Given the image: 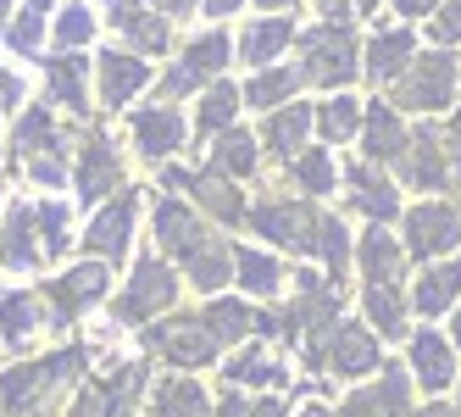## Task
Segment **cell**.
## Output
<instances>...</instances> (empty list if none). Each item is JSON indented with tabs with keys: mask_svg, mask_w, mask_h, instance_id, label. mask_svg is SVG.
<instances>
[{
	"mask_svg": "<svg viewBox=\"0 0 461 417\" xmlns=\"http://www.w3.org/2000/svg\"><path fill=\"white\" fill-rule=\"evenodd\" d=\"M378 401H384V412H389V417H406V378H384Z\"/></svg>",
	"mask_w": 461,
	"mask_h": 417,
	"instance_id": "cell-44",
	"label": "cell"
},
{
	"mask_svg": "<svg viewBox=\"0 0 461 417\" xmlns=\"http://www.w3.org/2000/svg\"><path fill=\"white\" fill-rule=\"evenodd\" d=\"M50 89H56V101H61V106L84 112V61H73V56L50 61Z\"/></svg>",
	"mask_w": 461,
	"mask_h": 417,
	"instance_id": "cell-29",
	"label": "cell"
},
{
	"mask_svg": "<svg viewBox=\"0 0 461 417\" xmlns=\"http://www.w3.org/2000/svg\"><path fill=\"white\" fill-rule=\"evenodd\" d=\"M456 295H461V262L428 267V273H422V284H417V306H422L428 317H434V312H445Z\"/></svg>",
	"mask_w": 461,
	"mask_h": 417,
	"instance_id": "cell-21",
	"label": "cell"
},
{
	"mask_svg": "<svg viewBox=\"0 0 461 417\" xmlns=\"http://www.w3.org/2000/svg\"><path fill=\"white\" fill-rule=\"evenodd\" d=\"M289 34L294 28L284 23V17H267V23H250L245 28V61H256V68H267V61L289 45Z\"/></svg>",
	"mask_w": 461,
	"mask_h": 417,
	"instance_id": "cell-23",
	"label": "cell"
},
{
	"mask_svg": "<svg viewBox=\"0 0 461 417\" xmlns=\"http://www.w3.org/2000/svg\"><path fill=\"white\" fill-rule=\"evenodd\" d=\"M134 140H140L145 156H167V150H178V140H184V122H178L173 112H140V117H134Z\"/></svg>",
	"mask_w": 461,
	"mask_h": 417,
	"instance_id": "cell-17",
	"label": "cell"
},
{
	"mask_svg": "<svg viewBox=\"0 0 461 417\" xmlns=\"http://www.w3.org/2000/svg\"><path fill=\"white\" fill-rule=\"evenodd\" d=\"M17 150H23V168L34 173L40 184H61V150H68V140L56 134L50 112H28V117H23Z\"/></svg>",
	"mask_w": 461,
	"mask_h": 417,
	"instance_id": "cell-3",
	"label": "cell"
},
{
	"mask_svg": "<svg viewBox=\"0 0 461 417\" xmlns=\"http://www.w3.org/2000/svg\"><path fill=\"white\" fill-rule=\"evenodd\" d=\"M89 34H95V12H89V6H68V12H61V23H56V45H61V50L84 45Z\"/></svg>",
	"mask_w": 461,
	"mask_h": 417,
	"instance_id": "cell-36",
	"label": "cell"
},
{
	"mask_svg": "<svg viewBox=\"0 0 461 417\" xmlns=\"http://www.w3.org/2000/svg\"><path fill=\"white\" fill-rule=\"evenodd\" d=\"M150 84V68L134 56H101V95H106V106H128V95H140Z\"/></svg>",
	"mask_w": 461,
	"mask_h": 417,
	"instance_id": "cell-10",
	"label": "cell"
},
{
	"mask_svg": "<svg viewBox=\"0 0 461 417\" xmlns=\"http://www.w3.org/2000/svg\"><path fill=\"white\" fill-rule=\"evenodd\" d=\"M240 278H245L250 295H278V284H284L278 262H273V256H261V250H240Z\"/></svg>",
	"mask_w": 461,
	"mask_h": 417,
	"instance_id": "cell-27",
	"label": "cell"
},
{
	"mask_svg": "<svg viewBox=\"0 0 461 417\" xmlns=\"http://www.w3.org/2000/svg\"><path fill=\"white\" fill-rule=\"evenodd\" d=\"M106 17H112L117 34H128V40L145 45V50H161V45H167V23L150 12V0H112Z\"/></svg>",
	"mask_w": 461,
	"mask_h": 417,
	"instance_id": "cell-8",
	"label": "cell"
},
{
	"mask_svg": "<svg viewBox=\"0 0 461 417\" xmlns=\"http://www.w3.org/2000/svg\"><path fill=\"white\" fill-rule=\"evenodd\" d=\"M406 240L417 256H439V250H456L461 245V212L456 206H439V201H428L411 212L406 222Z\"/></svg>",
	"mask_w": 461,
	"mask_h": 417,
	"instance_id": "cell-6",
	"label": "cell"
},
{
	"mask_svg": "<svg viewBox=\"0 0 461 417\" xmlns=\"http://www.w3.org/2000/svg\"><path fill=\"white\" fill-rule=\"evenodd\" d=\"M189 273H194V284H206V290H217V284H228V250H222L217 240H206L201 250L189 256Z\"/></svg>",
	"mask_w": 461,
	"mask_h": 417,
	"instance_id": "cell-31",
	"label": "cell"
},
{
	"mask_svg": "<svg viewBox=\"0 0 461 417\" xmlns=\"http://www.w3.org/2000/svg\"><path fill=\"white\" fill-rule=\"evenodd\" d=\"M117 184V156H112V145L106 140H95L89 150H84V173H78V195L84 201H101L106 189Z\"/></svg>",
	"mask_w": 461,
	"mask_h": 417,
	"instance_id": "cell-19",
	"label": "cell"
},
{
	"mask_svg": "<svg viewBox=\"0 0 461 417\" xmlns=\"http://www.w3.org/2000/svg\"><path fill=\"white\" fill-rule=\"evenodd\" d=\"M367 156L373 162L406 156V128H401V117H394V106H373L367 112Z\"/></svg>",
	"mask_w": 461,
	"mask_h": 417,
	"instance_id": "cell-16",
	"label": "cell"
},
{
	"mask_svg": "<svg viewBox=\"0 0 461 417\" xmlns=\"http://www.w3.org/2000/svg\"><path fill=\"white\" fill-rule=\"evenodd\" d=\"M450 89H456V68H450V56H422L406 68L401 78V106L411 112H434L450 101Z\"/></svg>",
	"mask_w": 461,
	"mask_h": 417,
	"instance_id": "cell-4",
	"label": "cell"
},
{
	"mask_svg": "<svg viewBox=\"0 0 461 417\" xmlns=\"http://www.w3.org/2000/svg\"><path fill=\"white\" fill-rule=\"evenodd\" d=\"M6 12H12V0H0V23H6Z\"/></svg>",
	"mask_w": 461,
	"mask_h": 417,
	"instance_id": "cell-54",
	"label": "cell"
},
{
	"mask_svg": "<svg viewBox=\"0 0 461 417\" xmlns=\"http://www.w3.org/2000/svg\"><path fill=\"white\" fill-rule=\"evenodd\" d=\"M322 12H328V17H339V12H345V0H322Z\"/></svg>",
	"mask_w": 461,
	"mask_h": 417,
	"instance_id": "cell-51",
	"label": "cell"
},
{
	"mask_svg": "<svg viewBox=\"0 0 461 417\" xmlns=\"http://www.w3.org/2000/svg\"><path fill=\"white\" fill-rule=\"evenodd\" d=\"M256 229L267 240H278V245H289V250H312L317 245L312 234H322V222L312 217L306 201H267L256 212Z\"/></svg>",
	"mask_w": 461,
	"mask_h": 417,
	"instance_id": "cell-5",
	"label": "cell"
},
{
	"mask_svg": "<svg viewBox=\"0 0 461 417\" xmlns=\"http://www.w3.org/2000/svg\"><path fill=\"white\" fill-rule=\"evenodd\" d=\"M384 412V401H373V395H356V401H345V417H378Z\"/></svg>",
	"mask_w": 461,
	"mask_h": 417,
	"instance_id": "cell-46",
	"label": "cell"
},
{
	"mask_svg": "<svg viewBox=\"0 0 461 417\" xmlns=\"http://www.w3.org/2000/svg\"><path fill=\"white\" fill-rule=\"evenodd\" d=\"M234 106H240V95L228 89V84H217V89L206 95V106H201V134H212V128H222L228 117H234Z\"/></svg>",
	"mask_w": 461,
	"mask_h": 417,
	"instance_id": "cell-38",
	"label": "cell"
},
{
	"mask_svg": "<svg viewBox=\"0 0 461 417\" xmlns=\"http://www.w3.org/2000/svg\"><path fill=\"white\" fill-rule=\"evenodd\" d=\"M411 68V34H378L373 40V50H367V73L373 78H394V73H406Z\"/></svg>",
	"mask_w": 461,
	"mask_h": 417,
	"instance_id": "cell-22",
	"label": "cell"
},
{
	"mask_svg": "<svg viewBox=\"0 0 461 417\" xmlns=\"http://www.w3.org/2000/svg\"><path fill=\"white\" fill-rule=\"evenodd\" d=\"M173 273L161 267V262H140L134 267V284H128V295L117 301V317H128V323H140V317H150L156 306H167L173 301Z\"/></svg>",
	"mask_w": 461,
	"mask_h": 417,
	"instance_id": "cell-7",
	"label": "cell"
},
{
	"mask_svg": "<svg viewBox=\"0 0 461 417\" xmlns=\"http://www.w3.org/2000/svg\"><path fill=\"white\" fill-rule=\"evenodd\" d=\"M261 6H273V12H278V6H294V0H261Z\"/></svg>",
	"mask_w": 461,
	"mask_h": 417,
	"instance_id": "cell-53",
	"label": "cell"
},
{
	"mask_svg": "<svg viewBox=\"0 0 461 417\" xmlns=\"http://www.w3.org/2000/svg\"><path fill=\"white\" fill-rule=\"evenodd\" d=\"M17 95H23V84H17V78H12L6 68H0V106H12V101H17Z\"/></svg>",
	"mask_w": 461,
	"mask_h": 417,
	"instance_id": "cell-48",
	"label": "cell"
},
{
	"mask_svg": "<svg viewBox=\"0 0 461 417\" xmlns=\"http://www.w3.org/2000/svg\"><path fill=\"white\" fill-rule=\"evenodd\" d=\"M101 290H106V273H101V267H73L68 278L56 284V306H61V317H78V306L101 301Z\"/></svg>",
	"mask_w": 461,
	"mask_h": 417,
	"instance_id": "cell-20",
	"label": "cell"
},
{
	"mask_svg": "<svg viewBox=\"0 0 461 417\" xmlns=\"http://www.w3.org/2000/svg\"><path fill=\"white\" fill-rule=\"evenodd\" d=\"M422 417H450V412H422Z\"/></svg>",
	"mask_w": 461,
	"mask_h": 417,
	"instance_id": "cell-55",
	"label": "cell"
},
{
	"mask_svg": "<svg viewBox=\"0 0 461 417\" xmlns=\"http://www.w3.org/2000/svg\"><path fill=\"white\" fill-rule=\"evenodd\" d=\"M439 6V0H394V12H401V17H422V12H434Z\"/></svg>",
	"mask_w": 461,
	"mask_h": 417,
	"instance_id": "cell-47",
	"label": "cell"
},
{
	"mask_svg": "<svg viewBox=\"0 0 461 417\" xmlns=\"http://www.w3.org/2000/svg\"><path fill=\"white\" fill-rule=\"evenodd\" d=\"M222 417H278L273 401H222Z\"/></svg>",
	"mask_w": 461,
	"mask_h": 417,
	"instance_id": "cell-45",
	"label": "cell"
},
{
	"mask_svg": "<svg viewBox=\"0 0 461 417\" xmlns=\"http://www.w3.org/2000/svg\"><path fill=\"white\" fill-rule=\"evenodd\" d=\"M156 350H167L184 367H201V362L217 357V340H212L206 323H167V329H156Z\"/></svg>",
	"mask_w": 461,
	"mask_h": 417,
	"instance_id": "cell-9",
	"label": "cell"
},
{
	"mask_svg": "<svg viewBox=\"0 0 461 417\" xmlns=\"http://www.w3.org/2000/svg\"><path fill=\"white\" fill-rule=\"evenodd\" d=\"M373 362H378L373 340L361 334V329H339V340H334V373H367Z\"/></svg>",
	"mask_w": 461,
	"mask_h": 417,
	"instance_id": "cell-26",
	"label": "cell"
},
{
	"mask_svg": "<svg viewBox=\"0 0 461 417\" xmlns=\"http://www.w3.org/2000/svg\"><path fill=\"white\" fill-rule=\"evenodd\" d=\"M411 178H417L422 189H445V184H450V145H439V134H417Z\"/></svg>",
	"mask_w": 461,
	"mask_h": 417,
	"instance_id": "cell-18",
	"label": "cell"
},
{
	"mask_svg": "<svg viewBox=\"0 0 461 417\" xmlns=\"http://www.w3.org/2000/svg\"><path fill=\"white\" fill-rule=\"evenodd\" d=\"M301 73H256L250 78V106H278L284 95H294Z\"/></svg>",
	"mask_w": 461,
	"mask_h": 417,
	"instance_id": "cell-35",
	"label": "cell"
},
{
	"mask_svg": "<svg viewBox=\"0 0 461 417\" xmlns=\"http://www.w3.org/2000/svg\"><path fill=\"white\" fill-rule=\"evenodd\" d=\"M156 234H161V245H167L173 256H184V262H189V256L206 245L201 222H194L184 206H161V212H156Z\"/></svg>",
	"mask_w": 461,
	"mask_h": 417,
	"instance_id": "cell-15",
	"label": "cell"
},
{
	"mask_svg": "<svg viewBox=\"0 0 461 417\" xmlns=\"http://www.w3.org/2000/svg\"><path fill=\"white\" fill-rule=\"evenodd\" d=\"M217 162H222L228 173H250V168H256V150H250L245 134H228V140L217 145Z\"/></svg>",
	"mask_w": 461,
	"mask_h": 417,
	"instance_id": "cell-39",
	"label": "cell"
},
{
	"mask_svg": "<svg viewBox=\"0 0 461 417\" xmlns=\"http://www.w3.org/2000/svg\"><path fill=\"white\" fill-rule=\"evenodd\" d=\"M350 73H356V40H350V28H339V23L312 28V34H306V68H301V78H312V84H345Z\"/></svg>",
	"mask_w": 461,
	"mask_h": 417,
	"instance_id": "cell-2",
	"label": "cell"
},
{
	"mask_svg": "<svg viewBox=\"0 0 461 417\" xmlns=\"http://www.w3.org/2000/svg\"><path fill=\"white\" fill-rule=\"evenodd\" d=\"M40 317H45L40 295H6V301H0V334H6V340H28L40 329Z\"/></svg>",
	"mask_w": 461,
	"mask_h": 417,
	"instance_id": "cell-24",
	"label": "cell"
},
{
	"mask_svg": "<svg viewBox=\"0 0 461 417\" xmlns=\"http://www.w3.org/2000/svg\"><path fill=\"white\" fill-rule=\"evenodd\" d=\"M178 184H189L194 195H201V206H206V212H217V217H228V222L240 217V201H234V189H228L222 178H212V173H206V178H178Z\"/></svg>",
	"mask_w": 461,
	"mask_h": 417,
	"instance_id": "cell-30",
	"label": "cell"
},
{
	"mask_svg": "<svg viewBox=\"0 0 461 417\" xmlns=\"http://www.w3.org/2000/svg\"><path fill=\"white\" fill-rule=\"evenodd\" d=\"M445 145H456V150H450V156H456V162H461V117H456V122H450V134H445Z\"/></svg>",
	"mask_w": 461,
	"mask_h": 417,
	"instance_id": "cell-50",
	"label": "cell"
},
{
	"mask_svg": "<svg viewBox=\"0 0 461 417\" xmlns=\"http://www.w3.org/2000/svg\"><path fill=\"white\" fill-rule=\"evenodd\" d=\"M361 267H367L373 290H394V284H401V245L389 234H367L361 240Z\"/></svg>",
	"mask_w": 461,
	"mask_h": 417,
	"instance_id": "cell-14",
	"label": "cell"
},
{
	"mask_svg": "<svg viewBox=\"0 0 461 417\" xmlns=\"http://www.w3.org/2000/svg\"><path fill=\"white\" fill-rule=\"evenodd\" d=\"M206 12L212 17H228V12H240V0H206Z\"/></svg>",
	"mask_w": 461,
	"mask_h": 417,
	"instance_id": "cell-49",
	"label": "cell"
},
{
	"mask_svg": "<svg viewBox=\"0 0 461 417\" xmlns=\"http://www.w3.org/2000/svg\"><path fill=\"white\" fill-rule=\"evenodd\" d=\"M411 367H417V378H422V390H445L450 373H456L450 345H445L439 334H417V340H411Z\"/></svg>",
	"mask_w": 461,
	"mask_h": 417,
	"instance_id": "cell-13",
	"label": "cell"
},
{
	"mask_svg": "<svg viewBox=\"0 0 461 417\" xmlns=\"http://www.w3.org/2000/svg\"><path fill=\"white\" fill-rule=\"evenodd\" d=\"M150 417H206V395L194 390V384H184V378L178 384H161Z\"/></svg>",
	"mask_w": 461,
	"mask_h": 417,
	"instance_id": "cell-25",
	"label": "cell"
},
{
	"mask_svg": "<svg viewBox=\"0 0 461 417\" xmlns=\"http://www.w3.org/2000/svg\"><path fill=\"white\" fill-rule=\"evenodd\" d=\"M228 378H234V384H278V378H284V367H278V357L256 350V357L234 362V373H228Z\"/></svg>",
	"mask_w": 461,
	"mask_h": 417,
	"instance_id": "cell-37",
	"label": "cell"
},
{
	"mask_svg": "<svg viewBox=\"0 0 461 417\" xmlns=\"http://www.w3.org/2000/svg\"><path fill=\"white\" fill-rule=\"evenodd\" d=\"M167 12H173V17H184V12H189V0H167Z\"/></svg>",
	"mask_w": 461,
	"mask_h": 417,
	"instance_id": "cell-52",
	"label": "cell"
},
{
	"mask_svg": "<svg viewBox=\"0 0 461 417\" xmlns=\"http://www.w3.org/2000/svg\"><path fill=\"white\" fill-rule=\"evenodd\" d=\"M439 45H450V40H461V0H445V12L434 17V28H428Z\"/></svg>",
	"mask_w": 461,
	"mask_h": 417,
	"instance_id": "cell-41",
	"label": "cell"
},
{
	"mask_svg": "<svg viewBox=\"0 0 461 417\" xmlns=\"http://www.w3.org/2000/svg\"><path fill=\"white\" fill-rule=\"evenodd\" d=\"M317 122H322V134H328V140H350L356 128H361V106H356V101H345V95H334V101L322 106V117H317Z\"/></svg>",
	"mask_w": 461,
	"mask_h": 417,
	"instance_id": "cell-32",
	"label": "cell"
},
{
	"mask_svg": "<svg viewBox=\"0 0 461 417\" xmlns=\"http://www.w3.org/2000/svg\"><path fill=\"white\" fill-rule=\"evenodd\" d=\"M367 312H373V323H378L384 334H401V301H394L389 290H373V295H367Z\"/></svg>",
	"mask_w": 461,
	"mask_h": 417,
	"instance_id": "cell-40",
	"label": "cell"
},
{
	"mask_svg": "<svg viewBox=\"0 0 461 417\" xmlns=\"http://www.w3.org/2000/svg\"><path fill=\"white\" fill-rule=\"evenodd\" d=\"M128 234H134V195L95 217V229H89L84 245H89V250H101V256H122V250H128Z\"/></svg>",
	"mask_w": 461,
	"mask_h": 417,
	"instance_id": "cell-12",
	"label": "cell"
},
{
	"mask_svg": "<svg viewBox=\"0 0 461 417\" xmlns=\"http://www.w3.org/2000/svg\"><path fill=\"white\" fill-rule=\"evenodd\" d=\"M206 329H212V340H217V345H228V340H245V334L256 329V317H250L240 301H217V306H212V317H206Z\"/></svg>",
	"mask_w": 461,
	"mask_h": 417,
	"instance_id": "cell-28",
	"label": "cell"
},
{
	"mask_svg": "<svg viewBox=\"0 0 461 417\" xmlns=\"http://www.w3.org/2000/svg\"><path fill=\"white\" fill-rule=\"evenodd\" d=\"M12 45H17V50H34V45H40V12H34V6H28L23 23L12 28Z\"/></svg>",
	"mask_w": 461,
	"mask_h": 417,
	"instance_id": "cell-43",
	"label": "cell"
},
{
	"mask_svg": "<svg viewBox=\"0 0 461 417\" xmlns=\"http://www.w3.org/2000/svg\"><path fill=\"white\" fill-rule=\"evenodd\" d=\"M456 345H461V317H456Z\"/></svg>",
	"mask_w": 461,
	"mask_h": 417,
	"instance_id": "cell-56",
	"label": "cell"
},
{
	"mask_svg": "<svg viewBox=\"0 0 461 417\" xmlns=\"http://www.w3.org/2000/svg\"><path fill=\"white\" fill-rule=\"evenodd\" d=\"M301 178L317 189V195H328V184H334V173H328V162H322V150H312L306 162H301Z\"/></svg>",
	"mask_w": 461,
	"mask_h": 417,
	"instance_id": "cell-42",
	"label": "cell"
},
{
	"mask_svg": "<svg viewBox=\"0 0 461 417\" xmlns=\"http://www.w3.org/2000/svg\"><path fill=\"white\" fill-rule=\"evenodd\" d=\"M222 61H228V40H222V34L194 40V45H189V56H184V68H178V73H167V95H184L194 78H212Z\"/></svg>",
	"mask_w": 461,
	"mask_h": 417,
	"instance_id": "cell-11",
	"label": "cell"
},
{
	"mask_svg": "<svg viewBox=\"0 0 461 417\" xmlns=\"http://www.w3.org/2000/svg\"><path fill=\"white\" fill-rule=\"evenodd\" d=\"M350 184L361 189V195H356V206H361V212H373V217H389V212H394V189H389V184H378L367 168H356V173H350Z\"/></svg>",
	"mask_w": 461,
	"mask_h": 417,
	"instance_id": "cell-33",
	"label": "cell"
},
{
	"mask_svg": "<svg viewBox=\"0 0 461 417\" xmlns=\"http://www.w3.org/2000/svg\"><path fill=\"white\" fill-rule=\"evenodd\" d=\"M73 367H78V357H50L40 367H23V373H12L0 384V401H6L12 417H40L50 406V395L73 378Z\"/></svg>",
	"mask_w": 461,
	"mask_h": 417,
	"instance_id": "cell-1",
	"label": "cell"
},
{
	"mask_svg": "<svg viewBox=\"0 0 461 417\" xmlns=\"http://www.w3.org/2000/svg\"><path fill=\"white\" fill-rule=\"evenodd\" d=\"M301 134H306V106H289V112H278V117L267 122V145L284 150V156L301 145Z\"/></svg>",
	"mask_w": 461,
	"mask_h": 417,
	"instance_id": "cell-34",
	"label": "cell"
},
{
	"mask_svg": "<svg viewBox=\"0 0 461 417\" xmlns=\"http://www.w3.org/2000/svg\"><path fill=\"white\" fill-rule=\"evenodd\" d=\"M361 6H378V0H361Z\"/></svg>",
	"mask_w": 461,
	"mask_h": 417,
	"instance_id": "cell-57",
	"label": "cell"
}]
</instances>
